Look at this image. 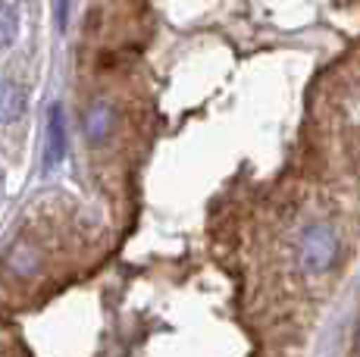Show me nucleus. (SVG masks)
Returning <instances> with one entry per match:
<instances>
[{"instance_id":"f03ea898","label":"nucleus","mask_w":360,"mask_h":357,"mask_svg":"<svg viewBox=\"0 0 360 357\" xmlns=\"http://www.w3.org/2000/svg\"><path fill=\"white\" fill-rule=\"evenodd\" d=\"M66 157V116L63 104H53L47 110V138H44V169H57Z\"/></svg>"},{"instance_id":"7ed1b4c3","label":"nucleus","mask_w":360,"mask_h":357,"mask_svg":"<svg viewBox=\"0 0 360 357\" xmlns=\"http://www.w3.org/2000/svg\"><path fill=\"white\" fill-rule=\"evenodd\" d=\"M116 129V110L107 100H94L85 113V135L91 144H103Z\"/></svg>"},{"instance_id":"f257e3e1","label":"nucleus","mask_w":360,"mask_h":357,"mask_svg":"<svg viewBox=\"0 0 360 357\" xmlns=\"http://www.w3.org/2000/svg\"><path fill=\"white\" fill-rule=\"evenodd\" d=\"M338 260V235L326 223H310L297 238V270L304 276H326Z\"/></svg>"},{"instance_id":"39448f33","label":"nucleus","mask_w":360,"mask_h":357,"mask_svg":"<svg viewBox=\"0 0 360 357\" xmlns=\"http://www.w3.org/2000/svg\"><path fill=\"white\" fill-rule=\"evenodd\" d=\"M25 113V88L13 79H0V122H16Z\"/></svg>"},{"instance_id":"0eeeda50","label":"nucleus","mask_w":360,"mask_h":357,"mask_svg":"<svg viewBox=\"0 0 360 357\" xmlns=\"http://www.w3.org/2000/svg\"><path fill=\"white\" fill-rule=\"evenodd\" d=\"M53 19H57V29H66V22H69V0H53Z\"/></svg>"},{"instance_id":"423d86ee","label":"nucleus","mask_w":360,"mask_h":357,"mask_svg":"<svg viewBox=\"0 0 360 357\" xmlns=\"http://www.w3.org/2000/svg\"><path fill=\"white\" fill-rule=\"evenodd\" d=\"M16 29H19V19H16L13 4L0 0V47H10L16 41Z\"/></svg>"},{"instance_id":"20e7f679","label":"nucleus","mask_w":360,"mask_h":357,"mask_svg":"<svg viewBox=\"0 0 360 357\" xmlns=\"http://www.w3.org/2000/svg\"><path fill=\"white\" fill-rule=\"evenodd\" d=\"M6 266H10V273L13 276H19V279H32L34 273L41 270V254L34 245L29 242H16L10 248V254H6Z\"/></svg>"}]
</instances>
